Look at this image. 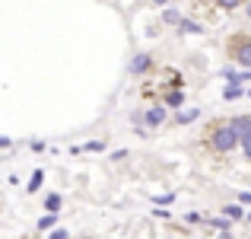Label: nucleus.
I'll list each match as a JSON object with an SVG mask.
<instances>
[{"label": "nucleus", "instance_id": "nucleus-10", "mask_svg": "<svg viewBox=\"0 0 251 239\" xmlns=\"http://www.w3.org/2000/svg\"><path fill=\"white\" fill-rule=\"evenodd\" d=\"M42 169H35V172H32V179H29V185H25V188H29V191H38V188H42Z\"/></svg>", "mask_w": 251, "mask_h": 239}, {"label": "nucleus", "instance_id": "nucleus-5", "mask_svg": "<svg viewBox=\"0 0 251 239\" xmlns=\"http://www.w3.org/2000/svg\"><path fill=\"white\" fill-rule=\"evenodd\" d=\"M181 102H184V92H181V86H175V90H169V92H166V105H169V109H178Z\"/></svg>", "mask_w": 251, "mask_h": 239}, {"label": "nucleus", "instance_id": "nucleus-13", "mask_svg": "<svg viewBox=\"0 0 251 239\" xmlns=\"http://www.w3.org/2000/svg\"><path fill=\"white\" fill-rule=\"evenodd\" d=\"M54 220H57V214H45L42 220H38V230H51V227H54Z\"/></svg>", "mask_w": 251, "mask_h": 239}, {"label": "nucleus", "instance_id": "nucleus-1", "mask_svg": "<svg viewBox=\"0 0 251 239\" xmlns=\"http://www.w3.org/2000/svg\"><path fill=\"white\" fill-rule=\"evenodd\" d=\"M239 144H242V134L235 131L232 121H220V124L210 128V147H213L216 153H232Z\"/></svg>", "mask_w": 251, "mask_h": 239}, {"label": "nucleus", "instance_id": "nucleus-6", "mask_svg": "<svg viewBox=\"0 0 251 239\" xmlns=\"http://www.w3.org/2000/svg\"><path fill=\"white\" fill-rule=\"evenodd\" d=\"M45 210H48V214H57V210H61V195H48L45 198Z\"/></svg>", "mask_w": 251, "mask_h": 239}, {"label": "nucleus", "instance_id": "nucleus-17", "mask_svg": "<svg viewBox=\"0 0 251 239\" xmlns=\"http://www.w3.org/2000/svg\"><path fill=\"white\" fill-rule=\"evenodd\" d=\"M216 230H229V220H223V217H216V220H210Z\"/></svg>", "mask_w": 251, "mask_h": 239}, {"label": "nucleus", "instance_id": "nucleus-15", "mask_svg": "<svg viewBox=\"0 0 251 239\" xmlns=\"http://www.w3.org/2000/svg\"><path fill=\"white\" fill-rule=\"evenodd\" d=\"M245 0H216V6H223V10H235V6H242Z\"/></svg>", "mask_w": 251, "mask_h": 239}, {"label": "nucleus", "instance_id": "nucleus-22", "mask_svg": "<svg viewBox=\"0 0 251 239\" xmlns=\"http://www.w3.org/2000/svg\"><path fill=\"white\" fill-rule=\"evenodd\" d=\"M248 16H251V3H248Z\"/></svg>", "mask_w": 251, "mask_h": 239}, {"label": "nucleus", "instance_id": "nucleus-7", "mask_svg": "<svg viewBox=\"0 0 251 239\" xmlns=\"http://www.w3.org/2000/svg\"><path fill=\"white\" fill-rule=\"evenodd\" d=\"M197 115H201L197 109H184V112H178V118H175V121H178V124H191Z\"/></svg>", "mask_w": 251, "mask_h": 239}, {"label": "nucleus", "instance_id": "nucleus-3", "mask_svg": "<svg viewBox=\"0 0 251 239\" xmlns=\"http://www.w3.org/2000/svg\"><path fill=\"white\" fill-rule=\"evenodd\" d=\"M143 121H147V128H159V124L166 121V109H162V105L147 109V112H143Z\"/></svg>", "mask_w": 251, "mask_h": 239}, {"label": "nucleus", "instance_id": "nucleus-14", "mask_svg": "<svg viewBox=\"0 0 251 239\" xmlns=\"http://www.w3.org/2000/svg\"><path fill=\"white\" fill-rule=\"evenodd\" d=\"M232 124H235V131H239V134H245V131L251 128V121H248V118H232Z\"/></svg>", "mask_w": 251, "mask_h": 239}, {"label": "nucleus", "instance_id": "nucleus-18", "mask_svg": "<svg viewBox=\"0 0 251 239\" xmlns=\"http://www.w3.org/2000/svg\"><path fill=\"white\" fill-rule=\"evenodd\" d=\"M48 239H67V230H54V233H51Z\"/></svg>", "mask_w": 251, "mask_h": 239}, {"label": "nucleus", "instance_id": "nucleus-11", "mask_svg": "<svg viewBox=\"0 0 251 239\" xmlns=\"http://www.w3.org/2000/svg\"><path fill=\"white\" fill-rule=\"evenodd\" d=\"M162 19H166L169 26H178V23H181L184 16H181V13H178V10H166V13H162Z\"/></svg>", "mask_w": 251, "mask_h": 239}, {"label": "nucleus", "instance_id": "nucleus-20", "mask_svg": "<svg viewBox=\"0 0 251 239\" xmlns=\"http://www.w3.org/2000/svg\"><path fill=\"white\" fill-rule=\"evenodd\" d=\"M153 3H156V6H166V3H169V0H153Z\"/></svg>", "mask_w": 251, "mask_h": 239}, {"label": "nucleus", "instance_id": "nucleus-12", "mask_svg": "<svg viewBox=\"0 0 251 239\" xmlns=\"http://www.w3.org/2000/svg\"><path fill=\"white\" fill-rule=\"evenodd\" d=\"M242 96V86L239 83H232V86H226V90H223V99H239Z\"/></svg>", "mask_w": 251, "mask_h": 239}, {"label": "nucleus", "instance_id": "nucleus-8", "mask_svg": "<svg viewBox=\"0 0 251 239\" xmlns=\"http://www.w3.org/2000/svg\"><path fill=\"white\" fill-rule=\"evenodd\" d=\"M226 217H229V220H242V217H248V214L242 210V204H229V208H226Z\"/></svg>", "mask_w": 251, "mask_h": 239}, {"label": "nucleus", "instance_id": "nucleus-9", "mask_svg": "<svg viewBox=\"0 0 251 239\" xmlns=\"http://www.w3.org/2000/svg\"><path fill=\"white\" fill-rule=\"evenodd\" d=\"M178 29H181V32H188V35H197V32H203L201 26H197V23H191V19H181V23H178Z\"/></svg>", "mask_w": 251, "mask_h": 239}, {"label": "nucleus", "instance_id": "nucleus-19", "mask_svg": "<svg viewBox=\"0 0 251 239\" xmlns=\"http://www.w3.org/2000/svg\"><path fill=\"white\" fill-rule=\"evenodd\" d=\"M239 201H242V204H251V191H242V195H239Z\"/></svg>", "mask_w": 251, "mask_h": 239}, {"label": "nucleus", "instance_id": "nucleus-2", "mask_svg": "<svg viewBox=\"0 0 251 239\" xmlns=\"http://www.w3.org/2000/svg\"><path fill=\"white\" fill-rule=\"evenodd\" d=\"M229 55L245 70H251V38H232V42H229Z\"/></svg>", "mask_w": 251, "mask_h": 239}, {"label": "nucleus", "instance_id": "nucleus-21", "mask_svg": "<svg viewBox=\"0 0 251 239\" xmlns=\"http://www.w3.org/2000/svg\"><path fill=\"white\" fill-rule=\"evenodd\" d=\"M245 220H248V223H251V210H248V217H245Z\"/></svg>", "mask_w": 251, "mask_h": 239}, {"label": "nucleus", "instance_id": "nucleus-16", "mask_svg": "<svg viewBox=\"0 0 251 239\" xmlns=\"http://www.w3.org/2000/svg\"><path fill=\"white\" fill-rule=\"evenodd\" d=\"M242 147H245V156L251 159V128L245 131V134H242Z\"/></svg>", "mask_w": 251, "mask_h": 239}, {"label": "nucleus", "instance_id": "nucleus-4", "mask_svg": "<svg viewBox=\"0 0 251 239\" xmlns=\"http://www.w3.org/2000/svg\"><path fill=\"white\" fill-rule=\"evenodd\" d=\"M150 64H153V58H150V55H137L134 58V61H130V74H147V70H150Z\"/></svg>", "mask_w": 251, "mask_h": 239}]
</instances>
